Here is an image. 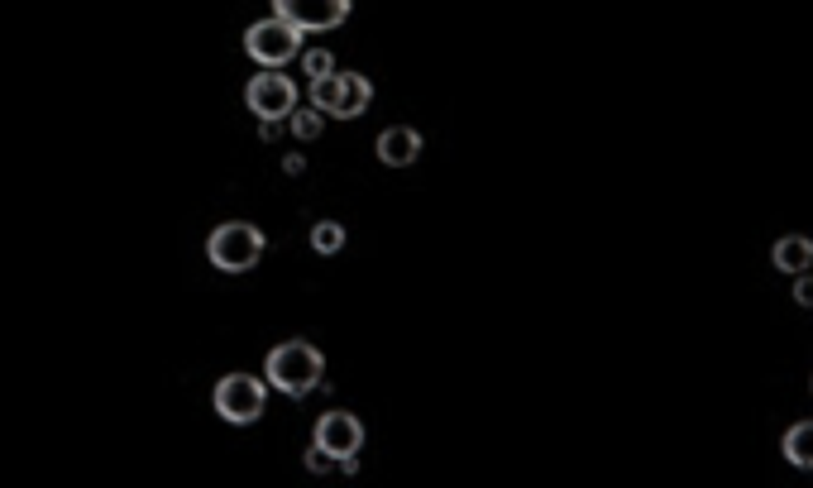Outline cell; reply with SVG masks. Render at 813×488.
<instances>
[{"instance_id": "6da1fadb", "label": "cell", "mask_w": 813, "mask_h": 488, "mask_svg": "<svg viewBox=\"0 0 813 488\" xmlns=\"http://www.w3.org/2000/svg\"><path fill=\"white\" fill-rule=\"evenodd\" d=\"M321 374H326V355L311 340H283L264 359V383H273L283 398H307L311 388H321Z\"/></svg>"}, {"instance_id": "7a4b0ae2", "label": "cell", "mask_w": 813, "mask_h": 488, "mask_svg": "<svg viewBox=\"0 0 813 488\" xmlns=\"http://www.w3.org/2000/svg\"><path fill=\"white\" fill-rule=\"evenodd\" d=\"M206 259H211L220 273H249V268L264 259V230L254 221L216 225L211 240H206Z\"/></svg>"}, {"instance_id": "3957f363", "label": "cell", "mask_w": 813, "mask_h": 488, "mask_svg": "<svg viewBox=\"0 0 813 488\" xmlns=\"http://www.w3.org/2000/svg\"><path fill=\"white\" fill-rule=\"evenodd\" d=\"M369 101H374V87L359 72H330L321 82H311V106L326 120H359L369 111Z\"/></svg>"}, {"instance_id": "277c9868", "label": "cell", "mask_w": 813, "mask_h": 488, "mask_svg": "<svg viewBox=\"0 0 813 488\" xmlns=\"http://www.w3.org/2000/svg\"><path fill=\"white\" fill-rule=\"evenodd\" d=\"M216 412L220 422L230 426H254L264 417V402H268V383L254 374H225L216 383Z\"/></svg>"}, {"instance_id": "5b68a950", "label": "cell", "mask_w": 813, "mask_h": 488, "mask_svg": "<svg viewBox=\"0 0 813 488\" xmlns=\"http://www.w3.org/2000/svg\"><path fill=\"white\" fill-rule=\"evenodd\" d=\"M244 53H249L259 67H283V63H292V58L302 53V34H297L287 20L268 15V20L249 24V34H244Z\"/></svg>"}, {"instance_id": "8992f818", "label": "cell", "mask_w": 813, "mask_h": 488, "mask_svg": "<svg viewBox=\"0 0 813 488\" xmlns=\"http://www.w3.org/2000/svg\"><path fill=\"white\" fill-rule=\"evenodd\" d=\"M244 106L259 115V120H287L292 106H297V82L283 77V67H264L259 77H249Z\"/></svg>"}, {"instance_id": "52a82bcc", "label": "cell", "mask_w": 813, "mask_h": 488, "mask_svg": "<svg viewBox=\"0 0 813 488\" xmlns=\"http://www.w3.org/2000/svg\"><path fill=\"white\" fill-rule=\"evenodd\" d=\"M354 0H273V15L287 20L297 34H326L350 20Z\"/></svg>"}, {"instance_id": "ba28073f", "label": "cell", "mask_w": 813, "mask_h": 488, "mask_svg": "<svg viewBox=\"0 0 813 488\" xmlns=\"http://www.w3.org/2000/svg\"><path fill=\"white\" fill-rule=\"evenodd\" d=\"M311 445H321V450H330L335 455V465L340 460H350V455H359V445H364V422L354 417V412H326L321 422H316V441Z\"/></svg>"}, {"instance_id": "9c48e42d", "label": "cell", "mask_w": 813, "mask_h": 488, "mask_svg": "<svg viewBox=\"0 0 813 488\" xmlns=\"http://www.w3.org/2000/svg\"><path fill=\"white\" fill-rule=\"evenodd\" d=\"M378 163L383 168H412L421 158V134L412 130V125H393V130H383L378 134Z\"/></svg>"}, {"instance_id": "30bf717a", "label": "cell", "mask_w": 813, "mask_h": 488, "mask_svg": "<svg viewBox=\"0 0 813 488\" xmlns=\"http://www.w3.org/2000/svg\"><path fill=\"white\" fill-rule=\"evenodd\" d=\"M770 264L780 268V273H804V268L813 264V240L809 235H785V240H775V249H770Z\"/></svg>"}, {"instance_id": "8fae6325", "label": "cell", "mask_w": 813, "mask_h": 488, "mask_svg": "<svg viewBox=\"0 0 813 488\" xmlns=\"http://www.w3.org/2000/svg\"><path fill=\"white\" fill-rule=\"evenodd\" d=\"M780 455L794 469H813V422H794L785 431V441H780Z\"/></svg>"}, {"instance_id": "7c38bea8", "label": "cell", "mask_w": 813, "mask_h": 488, "mask_svg": "<svg viewBox=\"0 0 813 488\" xmlns=\"http://www.w3.org/2000/svg\"><path fill=\"white\" fill-rule=\"evenodd\" d=\"M287 120H292V134H297V139H302V144H311V139H316V134L326 130V115L316 111V106H311V101H307V106H292V115H287Z\"/></svg>"}, {"instance_id": "4fadbf2b", "label": "cell", "mask_w": 813, "mask_h": 488, "mask_svg": "<svg viewBox=\"0 0 813 488\" xmlns=\"http://www.w3.org/2000/svg\"><path fill=\"white\" fill-rule=\"evenodd\" d=\"M311 249H316V254H340V249H345V225L316 221L311 225Z\"/></svg>"}, {"instance_id": "5bb4252c", "label": "cell", "mask_w": 813, "mask_h": 488, "mask_svg": "<svg viewBox=\"0 0 813 488\" xmlns=\"http://www.w3.org/2000/svg\"><path fill=\"white\" fill-rule=\"evenodd\" d=\"M297 58H302V77H311V82H321V77L335 72V58H330L326 48H302Z\"/></svg>"}, {"instance_id": "9a60e30c", "label": "cell", "mask_w": 813, "mask_h": 488, "mask_svg": "<svg viewBox=\"0 0 813 488\" xmlns=\"http://www.w3.org/2000/svg\"><path fill=\"white\" fill-rule=\"evenodd\" d=\"M794 302H799V307H813V273L809 268L794 273Z\"/></svg>"}, {"instance_id": "2e32d148", "label": "cell", "mask_w": 813, "mask_h": 488, "mask_svg": "<svg viewBox=\"0 0 813 488\" xmlns=\"http://www.w3.org/2000/svg\"><path fill=\"white\" fill-rule=\"evenodd\" d=\"M307 469H311V474H326V469H335V455H330V450H321V445H311V450H307Z\"/></svg>"}, {"instance_id": "e0dca14e", "label": "cell", "mask_w": 813, "mask_h": 488, "mask_svg": "<svg viewBox=\"0 0 813 488\" xmlns=\"http://www.w3.org/2000/svg\"><path fill=\"white\" fill-rule=\"evenodd\" d=\"M283 168H287V173H292V178H297V173H307V158H302V154H287V163H283Z\"/></svg>"}]
</instances>
